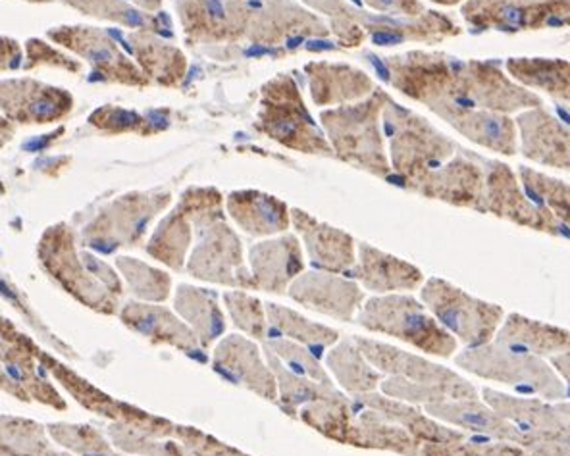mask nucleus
Returning a JSON list of instances; mask_svg holds the SVG:
<instances>
[{"label":"nucleus","instance_id":"72a5a7b5","mask_svg":"<svg viewBox=\"0 0 570 456\" xmlns=\"http://www.w3.org/2000/svg\"><path fill=\"white\" fill-rule=\"evenodd\" d=\"M356 4H366L372 10H380V12H390V14H406V16H419L424 12L419 0H351Z\"/></svg>","mask_w":570,"mask_h":456},{"label":"nucleus","instance_id":"e433bc0d","mask_svg":"<svg viewBox=\"0 0 570 456\" xmlns=\"http://www.w3.org/2000/svg\"><path fill=\"white\" fill-rule=\"evenodd\" d=\"M10 133H12V128H10V123H8L7 120H2V118H0V147H2V143H4V141H8V139H10Z\"/></svg>","mask_w":570,"mask_h":456},{"label":"nucleus","instance_id":"c9c22d12","mask_svg":"<svg viewBox=\"0 0 570 456\" xmlns=\"http://www.w3.org/2000/svg\"><path fill=\"white\" fill-rule=\"evenodd\" d=\"M128 2V0H126ZM129 2H134V7L141 8V10H149V12H155L158 8L163 7V0H129Z\"/></svg>","mask_w":570,"mask_h":456},{"label":"nucleus","instance_id":"2f4dec72","mask_svg":"<svg viewBox=\"0 0 570 456\" xmlns=\"http://www.w3.org/2000/svg\"><path fill=\"white\" fill-rule=\"evenodd\" d=\"M174 435H178L181 439V447L186 449L187 456H247L242 450L229 447L226 443L214 439L210 435L203 434L197 428H184L176 426Z\"/></svg>","mask_w":570,"mask_h":456},{"label":"nucleus","instance_id":"b1692460","mask_svg":"<svg viewBox=\"0 0 570 456\" xmlns=\"http://www.w3.org/2000/svg\"><path fill=\"white\" fill-rule=\"evenodd\" d=\"M264 307L268 318V337H284L299 343L318 358L324 357L342 339L337 329L308 320L293 308L282 307L278 303H264Z\"/></svg>","mask_w":570,"mask_h":456},{"label":"nucleus","instance_id":"1a4fd4ad","mask_svg":"<svg viewBox=\"0 0 570 456\" xmlns=\"http://www.w3.org/2000/svg\"><path fill=\"white\" fill-rule=\"evenodd\" d=\"M49 39L62 44L78 57L94 66L91 81H110L129 87H147L149 79L145 78L141 68L131 62L112 37L99 28L87 26H66L50 29Z\"/></svg>","mask_w":570,"mask_h":456},{"label":"nucleus","instance_id":"412c9836","mask_svg":"<svg viewBox=\"0 0 570 456\" xmlns=\"http://www.w3.org/2000/svg\"><path fill=\"white\" fill-rule=\"evenodd\" d=\"M120 316L128 328L149 337L153 341L166 343L189 355L200 347L195 331L168 308L147 303H129Z\"/></svg>","mask_w":570,"mask_h":456},{"label":"nucleus","instance_id":"c85d7f7f","mask_svg":"<svg viewBox=\"0 0 570 456\" xmlns=\"http://www.w3.org/2000/svg\"><path fill=\"white\" fill-rule=\"evenodd\" d=\"M303 4L318 10L330 18V33L335 37L337 44L345 49H356L364 41V29L358 26L351 14L350 0H303Z\"/></svg>","mask_w":570,"mask_h":456},{"label":"nucleus","instance_id":"39448f33","mask_svg":"<svg viewBox=\"0 0 570 456\" xmlns=\"http://www.w3.org/2000/svg\"><path fill=\"white\" fill-rule=\"evenodd\" d=\"M356 324L372 334L395 337L435 357L448 358L455 353V337L432 318L419 300L406 295H382L366 300Z\"/></svg>","mask_w":570,"mask_h":456},{"label":"nucleus","instance_id":"f03ea898","mask_svg":"<svg viewBox=\"0 0 570 456\" xmlns=\"http://www.w3.org/2000/svg\"><path fill=\"white\" fill-rule=\"evenodd\" d=\"M390 97L382 89H374L366 99L343 107L322 110L321 123L334 157L347 165L385 178L390 162L385 157L384 139L380 136V115Z\"/></svg>","mask_w":570,"mask_h":456},{"label":"nucleus","instance_id":"423d86ee","mask_svg":"<svg viewBox=\"0 0 570 456\" xmlns=\"http://www.w3.org/2000/svg\"><path fill=\"white\" fill-rule=\"evenodd\" d=\"M187 271L193 278L232 287V289H255L249 265L243 257V242L226 220L210 221L195 229Z\"/></svg>","mask_w":570,"mask_h":456},{"label":"nucleus","instance_id":"393cba45","mask_svg":"<svg viewBox=\"0 0 570 456\" xmlns=\"http://www.w3.org/2000/svg\"><path fill=\"white\" fill-rule=\"evenodd\" d=\"M326 366L335 384L353 397L376 391L382 381V374L366 360L353 337L335 343L326 353Z\"/></svg>","mask_w":570,"mask_h":456},{"label":"nucleus","instance_id":"dca6fc26","mask_svg":"<svg viewBox=\"0 0 570 456\" xmlns=\"http://www.w3.org/2000/svg\"><path fill=\"white\" fill-rule=\"evenodd\" d=\"M292 224L303 239L308 260L316 270L342 276L353 270L356 265V242L350 234L322 224L301 208H292Z\"/></svg>","mask_w":570,"mask_h":456},{"label":"nucleus","instance_id":"0eeeda50","mask_svg":"<svg viewBox=\"0 0 570 456\" xmlns=\"http://www.w3.org/2000/svg\"><path fill=\"white\" fill-rule=\"evenodd\" d=\"M170 202V191L129 192L99 212L83 236L94 249L102 252L134 247L141 241L153 218Z\"/></svg>","mask_w":570,"mask_h":456},{"label":"nucleus","instance_id":"9d476101","mask_svg":"<svg viewBox=\"0 0 570 456\" xmlns=\"http://www.w3.org/2000/svg\"><path fill=\"white\" fill-rule=\"evenodd\" d=\"M187 43H239L247 39L250 7L245 0H174Z\"/></svg>","mask_w":570,"mask_h":456},{"label":"nucleus","instance_id":"f704fd0d","mask_svg":"<svg viewBox=\"0 0 570 456\" xmlns=\"http://www.w3.org/2000/svg\"><path fill=\"white\" fill-rule=\"evenodd\" d=\"M20 60H22V50L18 43L0 37V72L14 70L20 66Z\"/></svg>","mask_w":570,"mask_h":456},{"label":"nucleus","instance_id":"4468645a","mask_svg":"<svg viewBox=\"0 0 570 456\" xmlns=\"http://www.w3.org/2000/svg\"><path fill=\"white\" fill-rule=\"evenodd\" d=\"M73 108V97L65 89L43 86L31 79L0 81V110L20 123H50L62 120Z\"/></svg>","mask_w":570,"mask_h":456},{"label":"nucleus","instance_id":"ea45409f","mask_svg":"<svg viewBox=\"0 0 570 456\" xmlns=\"http://www.w3.org/2000/svg\"><path fill=\"white\" fill-rule=\"evenodd\" d=\"M33 2H50V0H33Z\"/></svg>","mask_w":570,"mask_h":456},{"label":"nucleus","instance_id":"c756f323","mask_svg":"<svg viewBox=\"0 0 570 456\" xmlns=\"http://www.w3.org/2000/svg\"><path fill=\"white\" fill-rule=\"evenodd\" d=\"M89 121L94 123L95 128L108 131V133H141V136H149V133H157L158 129L153 128V121L142 118L137 112L131 110H124V108L102 107L95 110Z\"/></svg>","mask_w":570,"mask_h":456},{"label":"nucleus","instance_id":"6e6552de","mask_svg":"<svg viewBox=\"0 0 570 456\" xmlns=\"http://www.w3.org/2000/svg\"><path fill=\"white\" fill-rule=\"evenodd\" d=\"M422 300L451 336L461 337L476 349L492 339L503 314L501 308L472 299L471 295L435 278L422 289Z\"/></svg>","mask_w":570,"mask_h":456},{"label":"nucleus","instance_id":"4c0bfd02","mask_svg":"<svg viewBox=\"0 0 570 456\" xmlns=\"http://www.w3.org/2000/svg\"><path fill=\"white\" fill-rule=\"evenodd\" d=\"M557 115H559V118L564 121V123H569L570 126V115L564 110V108L557 107Z\"/></svg>","mask_w":570,"mask_h":456},{"label":"nucleus","instance_id":"a878e982","mask_svg":"<svg viewBox=\"0 0 570 456\" xmlns=\"http://www.w3.org/2000/svg\"><path fill=\"white\" fill-rule=\"evenodd\" d=\"M66 4L76 8L79 12L87 16H95L100 20H108V22L120 23V26H128V28L145 29V31H153L160 36L163 33V20L166 16L157 18V16L147 14V12H139L136 7L128 4L126 0H65ZM171 33L170 29H166Z\"/></svg>","mask_w":570,"mask_h":456},{"label":"nucleus","instance_id":"a211bd4d","mask_svg":"<svg viewBox=\"0 0 570 456\" xmlns=\"http://www.w3.org/2000/svg\"><path fill=\"white\" fill-rule=\"evenodd\" d=\"M303 70L316 107H343L366 99L374 91L372 79L355 66L308 62Z\"/></svg>","mask_w":570,"mask_h":456},{"label":"nucleus","instance_id":"cd10ccee","mask_svg":"<svg viewBox=\"0 0 570 456\" xmlns=\"http://www.w3.org/2000/svg\"><path fill=\"white\" fill-rule=\"evenodd\" d=\"M121 276L131 293L142 300L163 303L170 297L171 278L166 271L155 270L137 258L121 257L116 260Z\"/></svg>","mask_w":570,"mask_h":456},{"label":"nucleus","instance_id":"7ed1b4c3","mask_svg":"<svg viewBox=\"0 0 570 456\" xmlns=\"http://www.w3.org/2000/svg\"><path fill=\"white\" fill-rule=\"evenodd\" d=\"M41 255L45 268H49L76 299L102 314L118 310L124 293L118 274L94 255L78 252L73 234L66 226L52 228L49 236H45Z\"/></svg>","mask_w":570,"mask_h":456},{"label":"nucleus","instance_id":"20e7f679","mask_svg":"<svg viewBox=\"0 0 570 456\" xmlns=\"http://www.w3.org/2000/svg\"><path fill=\"white\" fill-rule=\"evenodd\" d=\"M255 129L287 149L334 157L332 145L305 107L299 83L289 73H278L263 87Z\"/></svg>","mask_w":570,"mask_h":456},{"label":"nucleus","instance_id":"f3484780","mask_svg":"<svg viewBox=\"0 0 570 456\" xmlns=\"http://www.w3.org/2000/svg\"><path fill=\"white\" fill-rule=\"evenodd\" d=\"M224 205L237 228L250 237L282 236L292 224V208L263 191H232Z\"/></svg>","mask_w":570,"mask_h":456},{"label":"nucleus","instance_id":"f257e3e1","mask_svg":"<svg viewBox=\"0 0 570 456\" xmlns=\"http://www.w3.org/2000/svg\"><path fill=\"white\" fill-rule=\"evenodd\" d=\"M353 341L376 370L392 374V378L380 384L387 397L428 400L430 405L445 403L448 399H476L471 385L456 378L453 371L443 370L442 366H434L385 343L356 336H353Z\"/></svg>","mask_w":570,"mask_h":456},{"label":"nucleus","instance_id":"7c9ffc66","mask_svg":"<svg viewBox=\"0 0 570 456\" xmlns=\"http://www.w3.org/2000/svg\"><path fill=\"white\" fill-rule=\"evenodd\" d=\"M52 435L83 456H116L105 437L89 426H52Z\"/></svg>","mask_w":570,"mask_h":456},{"label":"nucleus","instance_id":"4be33fe9","mask_svg":"<svg viewBox=\"0 0 570 456\" xmlns=\"http://www.w3.org/2000/svg\"><path fill=\"white\" fill-rule=\"evenodd\" d=\"M128 49L137 58L145 78L158 86L178 87L186 76V54L153 31L137 29L129 33Z\"/></svg>","mask_w":570,"mask_h":456},{"label":"nucleus","instance_id":"473e14b6","mask_svg":"<svg viewBox=\"0 0 570 456\" xmlns=\"http://www.w3.org/2000/svg\"><path fill=\"white\" fill-rule=\"evenodd\" d=\"M28 68L31 66H57L62 68L66 72L79 73L81 72V65L73 58L65 57L62 52L50 49L49 44L41 43V41H29L28 43Z\"/></svg>","mask_w":570,"mask_h":456},{"label":"nucleus","instance_id":"f8f14e48","mask_svg":"<svg viewBox=\"0 0 570 456\" xmlns=\"http://www.w3.org/2000/svg\"><path fill=\"white\" fill-rule=\"evenodd\" d=\"M213 368L228 384L245 387L263 399L278 400V381L271 364L249 337H222L214 349Z\"/></svg>","mask_w":570,"mask_h":456},{"label":"nucleus","instance_id":"ddd939ff","mask_svg":"<svg viewBox=\"0 0 570 456\" xmlns=\"http://www.w3.org/2000/svg\"><path fill=\"white\" fill-rule=\"evenodd\" d=\"M287 295L301 307L337 321H355L364 303V291L355 279L322 270L303 271Z\"/></svg>","mask_w":570,"mask_h":456},{"label":"nucleus","instance_id":"6ab92c4d","mask_svg":"<svg viewBox=\"0 0 570 456\" xmlns=\"http://www.w3.org/2000/svg\"><path fill=\"white\" fill-rule=\"evenodd\" d=\"M195 207L197 186L184 191L176 208L158 224L157 231L147 245L150 257L170 266L171 270H184L186 265L187 252L195 237Z\"/></svg>","mask_w":570,"mask_h":456},{"label":"nucleus","instance_id":"bb28decb","mask_svg":"<svg viewBox=\"0 0 570 456\" xmlns=\"http://www.w3.org/2000/svg\"><path fill=\"white\" fill-rule=\"evenodd\" d=\"M222 303L228 310L234 328L258 341L268 339V318L263 300L245 289H234L222 295Z\"/></svg>","mask_w":570,"mask_h":456},{"label":"nucleus","instance_id":"9b49d317","mask_svg":"<svg viewBox=\"0 0 570 456\" xmlns=\"http://www.w3.org/2000/svg\"><path fill=\"white\" fill-rule=\"evenodd\" d=\"M250 7L247 41L255 47H279L292 39L326 37L330 28L322 18L293 0H245Z\"/></svg>","mask_w":570,"mask_h":456},{"label":"nucleus","instance_id":"2eb2a0df","mask_svg":"<svg viewBox=\"0 0 570 456\" xmlns=\"http://www.w3.org/2000/svg\"><path fill=\"white\" fill-rule=\"evenodd\" d=\"M249 270L257 291L285 295L305 271L299 237L292 234L268 237L249 249Z\"/></svg>","mask_w":570,"mask_h":456},{"label":"nucleus","instance_id":"aec40b11","mask_svg":"<svg viewBox=\"0 0 570 456\" xmlns=\"http://www.w3.org/2000/svg\"><path fill=\"white\" fill-rule=\"evenodd\" d=\"M366 291H406L421 286L422 274L400 258L385 255L366 242L356 245V265L350 271Z\"/></svg>","mask_w":570,"mask_h":456},{"label":"nucleus","instance_id":"5701e85b","mask_svg":"<svg viewBox=\"0 0 570 456\" xmlns=\"http://www.w3.org/2000/svg\"><path fill=\"white\" fill-rule=\"evenodd\" d=\"M220 295L203 287L181 284L176 291V310L181 320L195 331L200 347L208 349L226 334V314L220 305Z\"/></svg>","mask_w":570,"mask_h":456},{"label":"nucleus","instance_id":"58836bf2","mask_svg":"<svg viewBox=\"0 0 570 456\" xmlns=\"http://www.w3.org/2000/svg\"><path fill=\"white\" fill-rule=\"evenodd\" d=\"M435 2H443V4H455L459 0H435Z\"/></svg>","mask_w":570,"mask_h":456}]
</instances>
